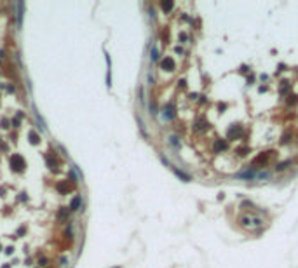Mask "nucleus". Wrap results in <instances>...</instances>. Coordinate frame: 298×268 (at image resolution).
<instances>
[{"mask_svg":"<svg viewBox=\"0 0 298 268\" xmlns=\"http://www.w3.org/2000/svg\"><path fill=\"white\" fill-rule=\"evenodd\" d=\"M11 166H12V169L16 172H21L25 169V160H23L21 155H12L11 157Z\"/></svg>","mask_w":298,"mask_h":268,"instance_id":"obj_1","label":"nucleus"},{"mask_svg":"<svg viewBox=\"0 0 298 268\" xmlns=\"http://www.w3.org/2000/svg\"><path fill=\"white\" fill-rule=\"evenodd\" d=\"M161 68L166 71H173L175 70V61H173V57H164L162 61H161Z\"/></svg>","mask_w":298,"mask_h":268,"instance_id":"obj_2","label":"nucleus"},{"mask_svg":"<svg viewBox=\"0 0 298 268\" xmlns=\"http://www.w3.org/2000/svg\"><path fill=\"white\" fill-rule=\"evenodd\" d=\"M80 204H82V197L80 195H77V197H73V200L70 202V211H79Z\"/></svg>","mask_w":298,"mask_h":268,"instance_id":"obj_3","label":"nucleus"},{"mask_svg":"<svg viewBox=\"0 0 298 268\" xmlns=\"http://www.w3.org/2000/svg\"><path fill=\"white\" fill-rule=\"evenodd\" d=\"M28 138H30V143L31 145H39V141H40V136L37 134L35 131H31L30 134H28Z\"/></svg>","mask_w":298,"mask_h":268,"instance_id":"obj_4","label":"nucleus"},{"mask_svg":"<svg viewBox=\"0 0 298 268\" xmlns=\"http://www.w3.org/2000/svg\"><path fill=\"white\" fill-rule=\"evenodd\" d=\"M251 221H253V218H249V216H242V218H241L242 226H246V228H249V226H251Z\"/></svg>","mask_w":298,"mask_h":268,"instance_id":"obj_5","label":"nucleus"},{"mask_svg":"<svg viewBox=\"0 0 298 268\" xmlns=\"http://www.w3.org/2000/svg\"><path fill=\"white\" fill-rule=\"evenodd\" d=\"M161 7H162L164 11H171L173 7H175V4H173V2H162V4H161Z\"/></svg>","mask_w":298,"mask_h":268,"instance_id":"obj_6","label":"nucleus"},{"mask_svg":"<svg viewBox=\"0 0 298 268\" xmlns=\"http://www.w3.org/2000/svg\"><path fill=\"white\" fill-rule=\"evenodd\" d=\"M58 192L66 193V192H68V186H66V183H59V185H58Z\"/></svg>","mask_w":298,"mask_h":268,"instance_id":"obj_7","label":"nucleus"},{"mask_svg":"<svg viewBox=\"0 0 298 268\" xmlns=\"http://www.w3.org/2000/svg\"><path fill=\"white\" fill-rule=\"evenodd\" d=\"M47 166H49V169H53V171H56V169H58V167H56L58 164L53 162V158H49V157H47Z\"/></svg>","mask_w":298,"mask_h":268,"instance_id":"obj_8","label":"nucleus"},{"mask_svg":"<svg viewBox=\"0 0 298 268\" xmlns=\"http://www.w3.org/2000/svg\"><path fill=\"white\" fill-rule=\"evenodd\" d=\"M68 211H70V209H66V207H61V211H59V218H65V216L68 214Z\"/></svg>","mask_w":298,"mask_h":268,"instance_id":"obj_9","label":"nucleus"},{"mask_svg":"<svg viewBox=\"0 0 298 268\" xmlns=\"http://www.w3.org/2000/svg\"><path fill=\"white\" fill-rule=\"evenodd\" d=\"M152 61H157V49H152Z\"/></svg>","mask_w":298,"mask_h":268,"instance_id":"obj_10","label":"nucleus"},{"mask_svg":"<svg viewBox=\"0 0 298 268\" xmlns=\"http://www.w3.org/2000/svg\"><path fill=\"white\" fill-rule=\"evenodd\" d=\"M12 125L14 127H19V117H14L12 119Z\"/></svg>","mask_w":298,"mask_h":268,"instance_id":"obj_11","label":"nucleus"},{"mask_svg":"<svg viewBox=\"0 0 298 268\" xmlns=\"http://www.w3.org/2000/svg\"><path fill=\"white\" fill-rule=\"evenodd\" d=\"M2 127H4V129L9 127V120H7V119H2Z\"/></svg>","mask_w":298,"mask_h":268,"instance_id":"obj_12","label":"nucleus"},{"mask_svg":"<svg viewBox=\"0 0 298 268\" xmlns=\"http://www.w3.org/2000/svg\"><path fill=\"white\" fill-rule=\"evenodd\" d=\"M45 263H47V259H45V258H42V259L39 261V265H40V266H45Z\"/></svg>","mask_w":298,"mask_h":268,"instance_id":"obj_13","label":"nucleus"},{"mask_svg":"<svg viewBox=\"0 0 298 268\" xmlns=\"http://www.w3.org/2000/svg\"><path fill=\"white\" fill-rule=\"evenodd\" d=\"M289 98H291V99H289V105H293V103H296V96H289Z\"/></svg>","mask_w":298,"mask_h":268,"instance_id":"obj_14","label":"nucleus"},{"mask_svg":"<svg viewBox=\"0 0 298 268\" xmlns=\"http://www.w3.org/2000/svg\"><path fill=\"white\" fill-rule=\"evenodd\" d=\"M12 247H7V249H5V254H12Z\"/></svg>","mask_w":298,"mask_h":268,"instance_id":"obj_15","label":"nucleus"},{"mask_svg":"<svg viewBox=\"0 0 298 268\" xmlns=\"http://www.w3.org/2000/svg\"><path fill=\"white\" fill-rule=\"evenodd\" d=\"M23 233H25V226H21V228L18 230V235H23Z\"/></svg>","mask_w":298,"mask_h":268,"instance_id":"obj_16","label":"nucleus"},{"mask_svg":"<svg viewBox=\"0 0 298 268\" xmlns=\"http://www.w3.org/2000/svg\"><path fill=\"white\" fill-rule=\"evenodd\" d=\"M21 197H19V200H26V193H19Z\"/></svg>","mask_w":298,"mask_h":268,"instance_id":"obj_17","label":"nucleus"},{"mask_svg":"<svg viewBox=\"0 0 298 268\" xmlns=\"http://www.w3.org/2000/svg\"><path fill=\"white\" fill-rule=\"evenodd\" d=\"M2 268H11V265H9V263H5V265H4V266H2Z\"/></svg>","mask_w":298,"mask_h":268,"instance_id":"obj_18","label":"nucleus"},{"mask_svg":"<svg viewBox=\"0 0 298 268\" xmlns=\"http://www.w3.org/2000/svg\"><path fill=\"white\" fill-rule=\"evenodd\" d=\"M115 268H120V266H115Z\"/></svg>","mask_w":298,"mask_h":268,"instance_id":"obj_19","label":"nucleus"}]
</instances>
